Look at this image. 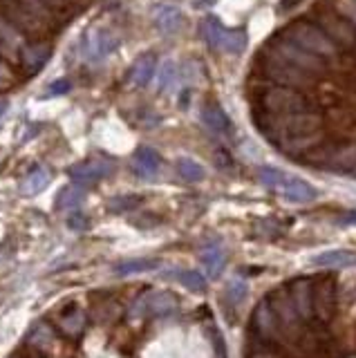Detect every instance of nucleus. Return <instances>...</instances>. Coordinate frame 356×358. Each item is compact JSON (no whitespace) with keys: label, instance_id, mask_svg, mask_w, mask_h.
Wrapping results in <instances>:
<instances>
[{"label":"nucleus","instance_id":"obj_1","mask_svg":"<svg viewBox=\"0 0 356 358\" xmlns=\"http://www.w3.org/2000/svg\"><path fill=\"white\" fill-rule=\"evenodd\" d=\"M321 126V117L316 112H296V115H267L260 130L285 153L294 155L316 144Z\"/></svg>","mask_w":356,"mask_h":358},{"label":"nucleus","instance_id":"obj_2","mask_svg":"<svg viewBox=\"0 0 356 358\" xmlns=\"http://www.w3.org/2000/svg\"><path fill=\"white\" fill-rule=\"evenodd\" d=\"M280 36L296 43L298 47H303L307 52L321 56V59H336V56H339V45L321 30V25H314L309 21L289 23Z\"/></svg>","mask_w":356,"mask_h":358},{"label":"nucleus","instance_id":"obj_3","mask_svg":"<svg viewBox=\"0 0 356 358\" xmlns=\"http://www.w3.org/2000/svg\"><path fill=\"white\" fill-rule=\"evenodd\" d=\"M260 106L267 115H296V112H316L314 103L309 101L298 88L269 86L260 97Z\"/></svg>","mask_w":356,"mask_h":358},{"label":"nucleus","instance_id":"obj_4","mask_svg":"<svg viewBox=\"0 0 356 358\" xmlns=\"http://www.w3.org/2000/svg\"><path fill=\"white\" fill-rule=\"evenodd\" d=\"M267 303L274 309V314L278 318L280 327H283V345H296L298 336L303 334V329L307 323L301 318V314L296 312V307L292 303L287 287H278L267 296Z\"/></svg>","mask_w":356,"mask_h":358},{"label":"nucleus","instance_id":"obj_5","mask_svg":"<svg viewBox=\"0 0 356 358\" xmlns=\"http://www.w3.org/2000/svg\"><path fill=\"white\" fill-rule=\"evenodd\" d=\"M265 56H271V59H278L283 63H289L294 65V68L303 70L307 74H314V77H318V74L325 72V59H321V56H316L312 52L303 50V47H298L296 43L287 41V39H274L269 45H267V52Z\"/></svg>","mask_w":356,"mask_h":358},{"label":"nucleus","instance_id":"obj_6","mask_svg":"<svg viewBox=\"0 0 356 358\" xmlns=\"http://www.w3.org/2000/svg\"><path fill=\"white\" fill-rule=\"evenodd\" d=\"M262 72H265V77L269 81H274L276 86H287V88H298V90L312 86L316 79L314 74H307L289 63L271 59V56H265V68H262Z\"/></svg>","mask_w":356,"mask_h":358},{"label":"nucleus","instance_id":"obj_7","mask_svg":"<svg viewBox=\"0 0 356 358\" xmlns=\"http://www.w3.org/2000/svg\"><path fill=\"white\" fill-rule=\"evenodd\" d=\"M314 316L318 323L330 325L336 316V280L332 276H323L314 280Z\"/></svg>","mask_w":356,"mask_h":358},{"label":"nucleus","instance_id":"obj_8","mask_svg":"<svg viewBox=\"0 0 356 358\" xmlns=\"http://www.w3.org/2000/svg\"><path fill=\"white\" fill-rule=\"evenodd\" d=\"M251 334L262 338V341H269V343H283V327H280L278 318L274 314V309L265 300H260L254 318H251Z\"/></svg>","mask_w":356,"mask_h":358},{"label":"nucleus","instance_id":"obj_9","mask_svg":"<svg viewBox=\"0 0 356 358\" xmlns=\"http://www.w3.org/2000/svg\"><path fill=\"white\" fill-rule=\"evenodd\" d=\"M112 173H115V164H112L108 157H92V159H86V162H81V164L70 168L72 182L83 186V188L99 184L101 179L110 177Z\"/></svg>","mask_w":356,"mask_h":358},{"label":"nucleus","instance_id":"obj_10","mask_svg":"<svg viewBox=\"0 0 356 358\" xmlns=\"http://www.w3.org/2000/svg\"><path fill=\"white\" fill-rule=\"evenodd\" d=\"M318 21H321V30L330 36L336 45L356 50V30H354L352 21H348V18H343L339 14H332V12H323L318 16Z\"/></svg>","mask_w":356,"mask_h":358},{"label":"nucleus","instance_id":"obj_11","mask_svg":"<svg viewBox=\"0 0 356 358\" xmlns=\"http://www.w3.org/2000/svg\"><path fill=\"white\" fill-rule=\"evenodd\" d=\"M289 296H292V303L296 307V312L301 314V318L305 323H314L316 316H314V280L312 278H296L287 285Z\"/></svg>","mask_w":356,"mask_h":358},{"label":"nucleus","instance_id":"obj_12","mask_svg":"<svg viewBox=\"0 0 356 358\" xmlns=\"http://www.w3.org/2000/svg\"><path fill=\"white\" fill-rule=\"evenodd\" d=\"M86 54L92 63L106 61L112 52H117V47L121 45L119 36L110 30H95L90 36H86Z\"/></svg>","mask_w":356,"mask_h":358},{"label":"nucleus","instance_id":"obj_13","mask_svg":"<svg viewBox=\"0 0 356 358\" xmlns=\"http://www.w3.org/2000/svg\"><path fill=\"white\" fill-rule=\"evenodd\" d=\"M177 309V298L171 291H155V294H148L137 303L135 314H146L151 318H162L173 314Z\"/></svg>","mask_w":356,"mask_h":358},{"label":"nucleus","instance_id":"obj_14","mask_svg":"<svg viewBox=\"0 0 356 358\" xmlns=\"http://www.w3.org/2000/svg\"><path fill=\"white\" fill-rule=\"evenodd\" d=\"M278 191L283 193L285 200L294 202V204H309L318 197V191L312 184L305 182V179L289 177V175L285 177V182H283V186L278 188Z\"/></svg>","mask_w":356,"mask_h":358},{"label":"nucleus","instance_id":"obj_15","mask_svg":"<svg viewBox=\"0 0 356 358\" xmlns=\"http://www.w3.org/2000/svg\"><path fill=\"white\" fill-rule=\"evenodd\" d=\"M159 168H162V157H159L157 150L153 148H139L137 153L133 155V171L135 175H139L142 179H151L159 173Z\"/></svg>","mask_w":356,"mask_h":358},{"label":"nucleus","instance_id":"obj_16","mask_svg":"<svg viewBox=\"0 0 356 358\" xmlns=\"http://www.w3.org/2000/svg\"><path fill=\"white\" fill-rule=\"evenodd\" d=\"M155 27L162 34H175L182 30L184 25V16H182V9L175 7V5H162L155 9Z\"/></svg>","mask_w":356,"mask_h":358},{"label":"nucleus","instance_id":"obj_17","mask_svg":"<svg viewBox=\"0 0 356 358\" xmlns=\"http://www.w3.org/2000/svg\"><path fill=\"white\" fill-rule=\"evenodd\" d=\"M155 70H157V56L155 54H142V56H137V61L133 65H130L128 79L133 81L137 88H146L148 83L153 81Z\"/></svg>","mask_w":356,"mask_h":358},{"label":"nucleus","instance_id":"obj_18","mask_svg":"<svg viewBox=\"0 0 356 358\" xmlns=\"http://www.w3.org/2000/svg\"><path fill=\"white\" fill-rule=\"evenodd\" d=\"M56 327H59L65 336L77 338L83 332V329H86V314H83L77 305L65 307L63 312L59 314V325H56Z\"/></svg>","mask_w":356,"mask_h":358},{"label":"nucleus","instance_id":"obj_19","mask_svg":"<svg viewBox=\"0 0 356 358\" xmlns=\"http://www.w3.org/2000/svg\"><path fill=\"white\" fill-rule=\"evenodd\" d=\"M202 124L209 128L213 135H220V137H224L231 130V119L227 117V112L220 106H215V103H209V106L202 108Z\"/></svg>","mask_w":356,"mask_h":358},{"label":"nucleus","instance_id":"obj_20","mask_svg":"<svg viewBox=\"0 0 356 358\" xmlns=\"http://www.w3.org/2000/svg\"><path fill=\"white\" fill-rule=\"evenodd\" d=\"M314 267L321 269H345V267H356V256L350 251H325L321 256H316Z\"/></svg>","mask_w":356,"mask_h":358},{"label":"nucleus","instance_id":"obj_21","mask_svg":"<svg viewBox=\"0 0 356 358\" xmlns=\"http://www.w3.org/2000/svg\"><path fill=\"white\" fill-rule=\"evenodd\" d=\"M83 200H86V188L79 186V184H70L59 193V197H56V209L77 211L79 206L83 204Z\"/></svg>","mask_w":356,"mask_h":358},{"label":"nucleus","instance_id":"obj_22","mask_svg":"<svg viewBox=\"0 0 356 358\" xmlns=\"http://www.w3.org/2000/svg\"><path fill=\"white\" fill-rule=\"evenodd\" d=\"M159 267V260L153 258H137V260H126V262H119L115 267V273L119 278H126V276H137V273H146V271H155Z\"/></svg>","mask_w":356,"mask_h":358},{"label":"nucleus","instance_id":"obj_23","mask_svg":"<svg viewBox=\"0 0 356 358\" xmlns=\"http://www.w3.org/2000/svg\"><path fill=\"white\" fill-rule=\"evenodd\" d=\"M200 34L204 43L213 47V50H220V43H222V36H224V27L215 16H206L204 21L200 23Z\"/></svg>","mask_w":356,"mask_h":358},{"label":"nucleus","instance_id":"obj_24","mask_svg":"<svg viewBox=\"0 0 356 358\" xmlns=\"http://www.w3.org/2000/svg\"><path fill=\"white\" fill-rule=\"evenodd\" d=\"M202 265L204 269L209 271V278H220V273L224 269V262H227V256H224V251L220 247H206L202 251Z\"/></svg>","mask_w":356,"mask_h":358},{"label":"nucleus","instance_id":"obj_25","mask_svg":"<svg viewBox=\"0 0 356 358\" xmlns=\"http://www.w3.org/2000/svg\"><path fill=\"white\" fill-rule=\"evenodd\" d=\"M50 179H52V175H50L48 168H43V166L34 168V171L23 179V193L36 195V193L45 191V188L50 186Z\"/></svg>","mask_w":356,"mask_h":358},{"label":"nucleus","instance_id":"obj_26","mask_svg":"<svg viewBox=\"0 0 356 358\" xmlns=\"http://www.w3.org/2000/svg\"><path fill=\"white\" fill-rule=\"evenodd\" d=\"M177 173L184 179V182H191V184H198L206 177V171L200 162H195L191 157H180L177 159Z\"/></svg>","mask_w":356,"mask_h":358},{"label":"nucleus","instance_id":"obj_27","mask_svg":"<svg viewBox=\"0 0 356 358\" xmlns=\"http://www.w3.org/2000/svg\"><path fill=\"white\" fill-rule=\"evenodd\" d=\"M21 50H23L21 59L30 70L43 68V65L48 63V59H50V50L45 45H25V47H21Z\"/></svg>","mask_w":356,"mask_h":358},{"label":"nucleus","instance_id":"obj_28","mask_svg":"<svg viewBox=\"0 0 356 358\" xmlns=\"http://www.w3.org/2000/svg\"><path fill=\"white\" fill-rule=\"evenodd\" d=\"M247 47V32L245 30H224L220 50L227 54H240Z\"/></svg>","mask_w":356,"mask_h":358},{"label":"nucleus","instance_id":"obj_29","mask_svg":"<svg viewBox=\"0 0 356 358\" xmlns=\"http://www.w3.org/2000/svg\"><path fill=\"white\" fill-rule=\"evenodd\" d=\"M168 278H175L177 282H182L186 289L198 291V294L206 289V280L200 271H175V273H168Z\"/></svg>","mask_w":356,"mask_h":358},{"label":"nucleus","instance_id":"obj_30","mask_svg":"<svg viewBox=\"0 0 356 358\" xmlns=\"http://www.w3.org/2000/svg\"><path fill=\"white\" fill-rule=\"evenodd\" d=\"M287 173H283L280 168H274V166H260L258 168V182L265 186V188H274L278 191L280 186H283Z\"/></svg>","mask_w":356,"mask_h":358},{"label":"nucleus","instance_id":"obj_31","mask_svg":"<svg viewBox=\"0 0 356 358\" xmlns=\"http://www.w3.org/2000/svg\"><path fill=\"white\" fill-rule=\"evenodd\" d=\"M18 5H21L34 21H39L43 27L50 25V14H48V7H45L43 0H18Z\"/></svg>","mask_w":356,"mask_h":358},{"label":"nucleus","instance_id":"obj_32","mask_svg":"<svg viewBox=\"0 0 356 358\" xmlns=\"http://www.w3.org/2000/svg\"><path fill=\"white\" fill-rule=\"evenodd\" d=\"M177 83V65L175 61H166L159 70V92H168L173 90V86Z\"/></svg>","mask_w":356,"mask_h":358},{"label":"nucleus","instance_id":"obj_33","mask_svg":"<svg viewBox=\"0 0 356 358\" xmlns=\"http://www.w3.org/2000/svg\"><path fill=\"white\" fill-rule=\"evenodd\" d=\"M247 298V285L242 280H231L227 285V300L231 305H240Z\"/></svg>","mask_w":356,"mask_h":358},{"label":"nucleus","instance_id":"obj_34","mask_svg":"<svg viewBox=\"0 0 356 358\" xmlns=\"http://www.w3.org/2000/svg\"><path fill=\"white\" fill-rule=\"evenodd\" d=\"M139 202H142L139 197H130V195L128 197H115V200L108 204V209L112 213H126V211H133Z\"/></svg>","mask_w":356,"mask_h":358},{"label":"nucleus","instance_id":"obj_35","mask_svg":"<svg viewBox=\"0 0 356 358\" xmlns=\"http://www.w3.org/2000/svg\"><path fill=\"white\" fill-rule=\"evenodd\" d=\"M72 86H70V81L68 79H61V81H54L52 83V88L45 92V97H56V94H65V92H70Z\"/></svg>","mask_w":356,"mask_h":358},{"label":"nucleus","instance_id":"obj_36","mask_svg":"<svg viewBox=\"0 0 356 358\" xmlns=\"http://www.w3.org/2000/svg\"><path fill=\"white\" fill-rule=\"evenodd\" d=\"M70 226H72L74 231H83L88 226V220L83 218L81 213H77V215H72V218H70Z\"/></svg>","mask_w":356,"mask_h":358},{"label":"nucleus","instance_id":"obj_37","mask_svg":"<svg viewBox=\"0 0 356 358\" xmlns=\"http://www.w3.org/2000/svg\"><path fill=\"white\" fill-rule=\"evenodd\" d=\"M298 3H301V0H280V3H278V9H280V12H285V9H292V7L298 5Z\"/></svg>","mask_w":356,"mask_h":358},{"label":"nucleus","instance_id":"obj_38","mask_svg":"<svg viewBox=\"0 0 356 358\" xmlns=\"http://www.w3.org/2000/svg\"><path fill=\"white\" fill-rule=\"evenodd\" d=\"M7 110H9V101H7V99H0V119L5 117Z\"/></svg>","mask_w":356,"mask_h":358},{"label":"nucleus","instance_id":"obj_39","mask_svg":"<svg viewBox=\"0 0 356 358\" xmlns=\"http://www.w3.org/2000/svg\"><path fill=\"white\" fill-rule=\"evenodd\" d=\"M45 5H52V7H65V3H68V0H43Z\"/></svg>","mask_w":356,"mask_h":358},{"label":"nucleus","instance_id":"obj_40","mask_svg":"<svg viewBox=\"0 0 356 358\" xmlns=\"http://www.w3.org/2000/svg\"><path fill=\"white\" fill-rule=\"evenodd\" d=\"M348 16H350V21H354V23H356V0L352 3V7L348 9Z\"/></svg>","mask_w":356,"mask_h":358},{"label":"nucleus","instance_id":"obj_41","mask_svg":"<svg viewBox=\"0 0 356 358\" xmlns=\"http://www.w3.org/2000/svg\"><path fill=\"white\" fill-rule=\"evenodd\" d=\"M5 81H7V70L3 68V63H0V86H3Z\"/></svg>","mask_w":356,"mask_h":358},{"label":"nucleus","instance_id":"obj_42","mask_svg":"<svg viewBox=\"0 0 356 358\" xmlns=\"http://www.w3.org/2000/svg\"><path fill=\"white\" fill-rule=\"evenodd\" d=\"M354 173H356V166H354Z\"/></svg>","mask_w":356,"mask_h":358}]
</instances>
